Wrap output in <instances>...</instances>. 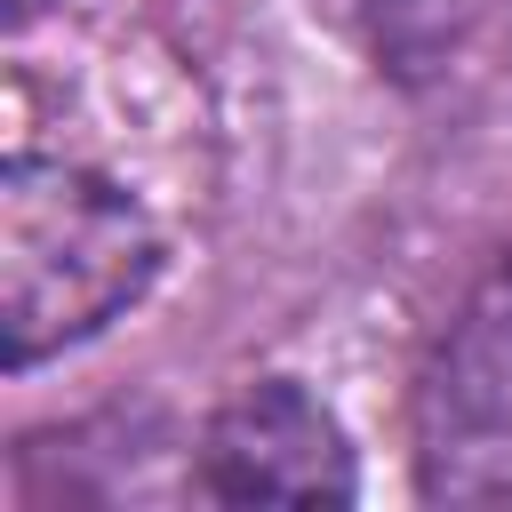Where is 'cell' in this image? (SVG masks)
<instances>
[{
  "instance_id": "cell-1",
  "label": "cell",
  "mask_w": 512,
  "mask_h": 512,
  "mask_svg": "<svg viewBox=\"0 0 512 512\" xmlns=\"http://www.w3.org/2000/svg\"><path fill=\"white\" fill-rule=\"evenodd\" d=\"M152 216L96 168L16 152L0 176V336L8 368H32L96 336L152 280Z\"/></svg>"
},
{
  "instance_id": "cell-2",
  "label": "cell",
  "mask_w": 512,
  "mask_h": 512,
  "mask_svg": "<svg viewBox=\"0 0 512 512\" xmlns=\"http://www.w3.org/2000/svg\"><path fill=\"white\" fill-rule=\"evenodd\" d=\"M416 472L440 504H512V256L456 304L424 360Z\"/></svg>"
},
{
  "instance_id": "cell-3",
  "label": "cell",
  "mask_w": 512,
  "mask_h": 512,
  "mask_svg": "<svg viewBox=\"0 0 512 512\" xmlns=\"http://www.w3.org/2000/svg\"><path fill=\"white\" fill-rule=\"evenodd\" d=\"M208 496L224 504H336L352 496V448L336 416L296 392V384H256L240 392L200 448Z\"/></svg>"
}]
</instances>
